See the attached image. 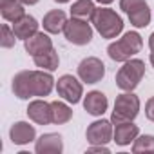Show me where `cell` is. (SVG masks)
I'll return each instance as SVG.
<instances>
[{"label":"cell","instance_id":"cell-1","mask_svg":"<svg viewBox=\"0 0 154 154\" xmlns=\"http://www.w3.org/2000/svg\"><path fill=\"white\" fill-rule=\"evenodd\" d=\"M54 78L51 71H20L13 76L11 89L17 98L29 100V98H45L54 89Z\"/></svg>","mask_w":154,"mask_h":154},{"label":"cell","instance_id":"cell-2","mask_svg":"<svg viewBox=\"0 0 154 154\" xmlns=\"http://www.w3.org/2000/svg\"><path fill=\"white\" fill-rule=\"evenodd\" d=\"M141 47H143L141 35L136 33V31H127V33H123L122 38H118V40L109 44L107 54H109L111 60L123 63V62L134 58V54H138L141 51Z\"/></svg>","mask_w":154,"mask_h":154},{"label":"cell","instance_id":"cell-3","mask_svg":"<svg viewBox=\"0 0 154 154\" xmlns=\"http://www.w3.org/2000/svg\"><path fill=\"white\" fill-rule=\"evenodd\" d=\"M94 29L102 35V38H118V35L123 31V20L122 17L112 11L111 8H96V13L91 20Z\"/></svg>","mask_w":154,"mask_h":154},{"label":"cell","instance_id":"cell-4","mask_svg":"<svg viewBox=\"0 0 154 154\" xmlns=\"http://www.w3.org/2000/svg\"><path fill=\"white\" fill-rule=\"evenodd\" d=\"M145 76V62L140 58H131L123 62L116 72V87L120 91H134Z\"/></svg>","mask_w":154,"mask_h":154},{"label":"cell","instance_id":"cell-5","mask_svg":"<svg viewBox=\"0 0 154 154\" xmlns=\"http://www.w3.org/2000/svg\"><path fill=\"white\" fill-rule=\"evenodd\" d=\"M138 114H140V98L132 91H123L122 94L116 96L114 109L111 114L112 125L120 122H134Z\"/></svg>","mask_w":154,"mask_h":154},{"label":"cell","instance_id":"cell-6","mask_svg":"<svg viewBox=\"0 0 154 154\" xmlns=\"http://www.w3.org/2000/svg\"><path fill=\"white\" fill-rule=\"evenodd\" d=\"M63 36L72 45H87L93 40V27L87 20L71 17L63 27Z\"/></svg>","mask_w":154,"mask_h":154},{"label":"cell","instance_id":"cell-7","mask_svg":"<svg viewBox=\"0 0 154 154\" xmlns=\"http://www.w3.org/2000/svg\"><path fill=\"white\" fill-rule=\"evenodd\" d=\"M56 93L62 100H65L67 103H78L84 96V85L82 80H78L72 74H62L56 80Z\"/></svg>","mask_w":154,"mask_h":154},{"label":"cell","instance_id":"cell-8","mask_svg":"<svg viewBox=\"0 0 154 154\" xmlns=\"http://www.w3.org/2000/svg\"><path fill=\"white\" fill-rule=\"evenodd\" d=\"M105 76V65L96 56H87L78 63V78L85 84H98Z\"/></svg>","mask_w":154,"mask_h":154},{"label":"cell","instance_id":"cell-9","mask_svg":"<svg viewBox=\"0 0 154 154\" xmlns=\"http://www.w3.org/2000/svg\"><path fill=\"white\" fill-rule=\"evenodd\" d=\"M112 136H114V125L111 120L103 118L89 123L85 131V138L91 145H107L109 141H112Z\"/></svg>","mask_w":154,"mask_h":154},{"label":"cell","instance_id":"cell-10","mask_svg":"<svg viewBox=\"0 0 154 154\" xmlns=\"http://www.w3.org/2000/svg\"><path fill=\"white\" fill-rule=\"evenodd\" d=\"M27 116L31 122L36 125H47L53 123V111H51V102H45L42 98H36L29 102L27 105Z\"/></svg>","mask_w":154,"mask_h":154},{"label":"cell","instance_id":"cell-11","mask_svg":"<svg viewBox=\"0 0 154 154\" xmlns=\"http://www.w3.org/2000/svg\"><path fill=\"white\" fill-rule=\"evenodd\" d=\"M63 150V138L58 132H45L35 140L36 154H60Z\"/></svg>","mask_w":154,"mask_h":154},{"label":"cell","instance_id":"cell-12","mask_svg":"<svg viewBox=\"0 0 154 154\" xmlns=\"http://www.w3.org/2000/svg\"><path fill=\"white\" fill-rule=\"evenodd\" d=\"M9 140L15 145H27L36 140V129L29 122H15L9 129Z\"/></svg>","mask_w":154,"mask_h":154},{"label":"cell","instance_id":"cell-13","mask_svg":"<svg viewBox=\"0 0 154 154\" xmlns=\"http://www.w3.org/2000/svg\"><path fill=\"white\" fill-rule=\"evenodd\" d=\"M138 136H140V127L134 122H120V123H114L112 141L116 145H120V147L131 145Z\"/></svg>","mask_w":154,"mask_h":154},{"label":"cell","instance_id":"cell-14","mask_svg":"<svg viewBox=\"0 0 154 154\" xmlns=\"http://www.w3.org/2000/svg\"><path fill=\"white\" fill-rule=\"evenodd\" d=\"M24 47H26V53L29 56H36V54H42V53H47L53 49V40L49 36V33H36L33 35L31 38H27L24 42Z\"/></svg>","mask_w":154,"mask_h":154},{"label":"cell","instance_id":"cell-15","mask_svg":"<svg viewBox=\"0 0 154 154\" xmlns=\"http://www.w3.org/2000/svg\"><path fill=\"white\" fill-rule=\"evenodd\" d=\"M109 107V100L102 91H91L84 96V109L91 116H102Z\"/></svg>","mask_w":154,"mask_h":154},{"label":"cell","instance_id":"cell-16","mask_svg":"<svg viewBox=\"0 0 154 154\" xmlns=\"http://www.w3.org/2000/svg\"><path fill=\"white\" fill-rule=\"evenodd\" d=\"M67 20H69L67 15L62 9H51L44 15L42 26L49 35H58V33H63V27H65Z\"/></svg>","mask_w":154,"mask_h":154},{"label":"cell","instance_id":"cell-17","mask_svg":"<svg viewBox=\"0 0 154 154\" xmlns=\"http://www.w3.org/2000/svg\"><path fill=\"white\" fill-rule=\"evenodd\" d=\"M38 20L35 18V17H31V15H24L20 20H17L15 24H13V31H15V35H17V38L18 40H27V38H31L33 35H36L38 33Z\"/></svg>","mask_w":154,"mask_h":154},{"label":"cell","instance_id":"cell-18","mask_svg":"<svg viewBox=\"0 0 154 154\" xmlns=\"http://www.w3.org/2000/svg\"><path fill=\"white\" fill-rule=\"evenodd\" d=\"M0 15L6 22L15 24L26 15V9L20 0H0Z\"/></svg>","mask_w":154,"mask_h":154},{"label":"cell","instance_id":"cell-19","mask_svg":"<svg viewBox=\"0 0 154 154\" xmlns=\"http://www.w3.org/2000/svg\"><path fill=\"white\" fill-rule=\"evenodd\" d=\"M94 13H96L94 0H76V2L71 6V17L80 18V20L91 22L93 17H94Z\"/></svg>","mask_w":154,"mask_h":154},{"label":"cell","instance_id":"cell-20","mask_svg":"<svg viewBox=\"0 0 154 154\" xmlns=\"http://www.w3.org/2000/svg\"><path fill=\"white\" fill-rule=\"evenodd\" d=\"M127 17H129V22H131V26H134V27H147L149 24H150V18H152V15H150V9H149V4L145 2V4H141V6H138L136 9H132V11H129L127 13Z\"/></svg>","mask_w":154,"mask_h":154},{"label":"cell","instance_id":"cell-21","mask_svg":"<svg viewBox=\"0 0 154 154\" xmlns=\"http://www.w3.org/2000/svg\"><path fill=\"white\" fill-rule=\"evenodd\" d=\"M33 58V62H35V65L36 67H40V69H44V71H56L58 69V65H60V58H58V53L54 51V47L51 49V51H47V53H42V54H36V56H31Z\"/></svg>","mask_w":154,"mask_h":154},{"label":"cell","instance_id":"cell-22","mask_svg":"<svg viewBox=\"0 0 154 154\" xmlns=\"http://www.w3.org/2000/svg\"><path fill=\"white\" fill-rule=\"evenodd\" d=\"M51 111H53V123H56V125L67 123L72 118V109L65 103V100L63 102H60V100L51 102Z\"/></svg>","mask_w":154,"mask_h":154},{"label":"cell","instance_id":"cell-23","mask_svg":"<svg viewBox=\"0 0 154 154\" xmlns=\"http://www.w3.org/2000/svg\"><path fill=\"white\" fill-rule=\"evenodd\" d=\"M132 152L141 154V152H150L154 154V136L152 134H141L132 141Z\"/></svg>","mask_w":154,"mask_h":154},{"label":"cell","instance_id":"cell-24","mask_svg":"<svg viewBox=\"0 0 154 154\" xmlns=\"http://www.w3.org/2000/svg\"><path fill=\"white\" fill-rule=\"evenodd\" d=\"M17 40H18V38H17V35H15V31H13V26L4 24V26H2V36H0V45H2L4 49H11Z\"/></svg>","mask_w":154,"mask_h":154},{"label":"cell","instance_id":"cell-25","mask_svg":"<svg viewBox=\"0 0 154 154\" xmlns=\"http://www.w3.org/2000/svg\"><path fill=\"white\" fill-rule=\"evenodd\" d=\"M145 116H147V120L154 122V96H150L145 103Z\"/></svg>","mask_w":154,"mask_h":154},{"label":"cell","instance_id":"cell-26","mask_svg":"<svg viewBox=\"0 0 154 154\" xmlns=\"http://www.w3.org/2000/svg\"><path fill=\"white\" fill-rule=\"evenodd\" d=\"M91 152H102V154H109L111 150H109V147H107V145H91V147H87V154H91Z\"/></svg>","mask_w":154,"mask_h":154},{"label":"cell","instance_id":"cell-27","mask_svg":"<svg viewBox=\"0 0 154 154\" xmlns=\"http://www.w3.org/2000/svg\"><path fill=\"white\" fill-rule=\"evenodd\" d=\"M149 49L154 53V33H150V36H149Z\"/></svg>","mask_w":154,"mask_h":154},{"label":"cell","instance_id":"cell-28","mask_svg":"<svg viewBox=\"0 0 154 154\" xmlns=\"http://www.w3.org/2000/svg\"><path fill=\"white\" fill-rule=\"evenodd\" d=\"M20 2H22L24 6H35V4L40 2V0H20Z\"/></svg>","mask_w":154,"mask_h":154},{"label":"cell","instance_id":"cell-29","mask_svg":"<svg viewBox=\"0 0 154 154\" xmlns=\"http://www.w3.org/2000/svg\"><path fill=\"white\" fill-rule=\"evenodd\" d=\"M94 2H98V4H102V6H109V4L114 2V0H94Z\"/></svg>","mask_w":154,"mask_h":154},{"label":"cell","instance_id":"cell-30","mask_svg":"<svg viewBox=\"0 0 154 154\" xmlns=\"http://www.w3.org/2000/svg\"><path fill=\"white\" fill-rule=\"evenodd\" d=\"M149 60H150V65L154 67V53H150V56H149Z\"/></svg>","mask_w":154,"mask_h":154},{"label":"cell","instance_id":"cell-31","mask_svg":"<svg viewBox=\"0 0 154 154\" xmlns=\"http://www.w3.org/2000/svg\"><path fill=\"white\" fill-rule=\"evenodd\" d=\"M56 4H67V2H71V0H54Z\"/></svg>","mask_w":154,"mask_h":154}]
</instances>
